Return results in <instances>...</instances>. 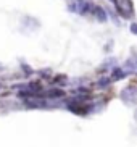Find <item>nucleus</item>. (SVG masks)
<instances>
[{"instance_id":"nucleus-1","label":"nucleus","mask_w":137,"mask_h":147,"mask_svg":"<svg viewBox=\"0 0 137 147\" xmlns=\"http://www.w3.org/2000/svg\"><path fill=\"white\" fill-rule=\"evenodd\" d=\"M121 99L124 100V102L134 104V100H136V91H134V86H129V87H126V89H123V92H121Z\"/></svg>"},{"instance_id":"nucleus-6","label":"nucleus","mask_w":137,"mask_h":147,"mask_svg":"<svg viewBox=\"0 0 137 147\" xmlns=\"http://www.w3.org/2000/svg\"><path fill=\"white\" fill-rule=\"evenodd\" d=\"M110 81H111V79H110V78H103V79H100V81H99V86H100V87L107 86V84H108V82H110Z\"/></svg>"},{"instance_id":"nucleus-4","label":"nucleus","mask_w":137,"mask_h":147,"mask_svg":"<svg viewBox=\"0 0 137 147\" xmlns=\"http://www.w3.org/2000/svg\"><path fill=\"white\" fill-rule=\"evenodd\" d=\"M124 68L128 69L129 73H134V71H136V65H134V58H131V60H128V61H126Z\"/></svg>"},{"instance_id":"nucleus-7","label":"nucleus","mask_w":137,"mask_h":147,"mask_svg":"<svg viewBox=\"0 0 137 147\" xmlns=\"http://www.w3.org/2000/svg\"><path fill=\"white\" fill-rule=\"evenodd\" d=\"M131 32H132V34H136V32H137V24H136V23L131 24Z\"/></svg>"},{"instance_id":"nucleus-2","label":"nucleus","mask_w":137,"mask_h":147,"mask_svg":"<svg viewBox=\"0 0 137 147\" xmlns=\"http://www.w3.org/2000/svg\"><path fill=\"white\" fill-rule=\"evenodd\" d=\"M94 13H95V16L99 18L100 23L107 21V13H105V10H103L102 7H94Z\"/></svg>"},{"instance_id":"nucleus-3","label":"nucleus","mask_w":137,"mask_h":147,"mask_svg":"<svg viewBox=\"0 0 137 147\" xmlns=\"http://www.w3.org/2000/svg\"><path fill=\"white\" fill-rule=\"evenodd\" d=\"M126 76V71L123 68H115L113 69V73H111V78L113 79H121V78H124ZM110 78V79H111Z\"/></svg>"},{"instance_id":"nucleus-5","label":"nucleus","mask_w":137,"mask_h":147,"mask_svg":"<svg viewBox=\"0 0 137 147\" xmlns=\"http://www.w3.org/2000/svg\"><path fill=\"white\" fill-rule=\"evenodd\" d=\"M48 95H50V97H63L64 92L60 91V89H53L52 92H48Z\"/></svg>"},{"instance_id":"nucleus-8","label":"nucleus","mask_w":137,"mask_h":147,"mask_svg":"<svg viewBox=\"0 0 137 147\" xmlns=\"http://www.w3.org/2000/svg\"><path fill=\"white\" fill-rule=\"evenodd\" d=\"M110 2H113V3H115V7H116V3H118V0H110Z\"/></svg>"}]
</instances>
